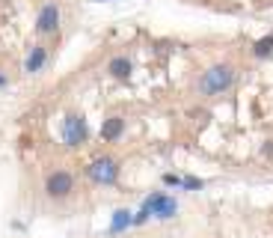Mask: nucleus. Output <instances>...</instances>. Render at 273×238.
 <instances>
[{"label":"nucleus","instance_id":"20e7f679","mask_svg":"<svg viewBox=\"0 0 273 238\" xmlns=\"http://www.w3.org/2000/svg\"><path fill=\"white\" fill-rule=\"evenodd\" d=\"M63 140L68 146H80L86 140V122L80 116H68L66 125H63Z\"/></svg>","mask_w":273,"mask_h":238},{"label":"nucleus","instance_id":"9b49d317","mask_svg":"<svg viewBox=\"0 0 273 238\" xmlns=\"http://www.w3.org/2000/svg\"><path fill=\"white\" fill-rule=\"evenodd\" d=\"M128 223H131V215H128V211H116V218L110 223V232H119V229H125Z\"/></svg>","mask_w":273,"mask_h":238},{"label":"nucleus","instance_id":"9d476101","mask_svg":"<svg viewBox=\"0 0 273 238\" xmlns=\"http://www.w3.org/2000/svg\"><path fill=\"white\" fill-rule=\"evenodd\" d=\"M253 51H256V57H267V54L273 51V36H264V39H258Z\"/></svg>","mask_w":273,"mask_h":238},{"label":"nucleus","instance_id":"f8f14e48","mask_svg":"<svg viewBox=\"0 0 273 238\" xmlns=\"http://www.w3.org/2000/svg\"><path fill=\"white\" fill-rule=\"evenodd\" d=\"M181 185L187 187V191H199L205 182H202V179H193V176H184V179H181Z\"/></svg>","mask_w":273,"mask_h":238},{"label":"nucleus","instance_id":"6e6552de","mask_svg":"<svg viewBox=\"0 0 273 238\" xmlns=\"http://www.w3.org/2000/svg\"><path fill=\"white\" fill-rule=\"evenodd\" d=\"M45 60H48L45 48H33V51H30V57H27V72H39V68L45 66Z\"/></svg>","mask_w":273,"mask_h":238},{"label":"nucleus","instance_id":"423d86ee","mask_svg":"<svg viewBox=\"0 0 273 238\" xmlns=\"http://www.w3.org/2000/svg\"><path fill=\"white\" fill-rule=\"evenodd\" d=\"M57 24H60V9L48 3L42 12H39V21H36V27H39V33H53L57 30Z\"/></svg>","mask_w":273,"mask_h":238},{"label":"nucleus","instance_id":"39448f33","mask_svg":"<svg viewBox=\"0 0 273 238\" xmlns=\"http://www.w3.org/2000/svg\"><path fill=\"white\" fill-rule=\"evenodd\" d=\"M71 176L68 173H51V179H48V194H51L53 200H60V197H66L68 191H71Z\"/></svg>","mask_w":273,"mask_h":238},{"label":"nucleus","instance_id":"1a4fd4ad","mask_svg":"<svg viewBox=\"0 0 273 238\" xmlns=\"http://www.w3.org/2000/svg\"><path fill=\"white\" fill-rule=\"evenodd\" d=\"M110 75H113V78H128V75H131V63H128L125 57L110 60Z\"/></svg>","mask_w":273,"mask_h":238},{"label":"nucleus","instance_id":"ddd939ff","mask_svg":"<svg viewBox=\"0 0 273 238\" xmlns=\"http://www.w3.org/2000/svg\"><path fill=\"white\" fill-rule=\"evenodd\" d=\"M0 86H3V78H0Z\"/></svg>","mask_w":273,"mask_h":238},{"label":"nucleus","instance_id":"f257e3e1","mask_svg":"<svg viewBox=\"0 0 273 238\" xmlns=\"http://www.w3.org/2000/svg\"><path fill=\"white\" fill-rule=\"evenodd\" d=\"M232 84H235V72L229 66H214L202 75L199 92H202V96H217V92H226Z\"/></svg>","mask_w":273,"mask_h":238},{"label":"nucleus","instance_id":"f03ea898","mask_svg":"<svg viewBox=\"0 0 273 238\" xmlns=\"http://www.w3.org/2000/svg\"><path fill=\"white\" fill-rule=\"evenodd\" d=\"M86 176H89L92 182H98V185H113L116 176H119V167H116L113 158H95V161L86 167Z\"/></svg>","mask_w":273,"mask_h":238},{"label":"nucleus","instance_id":"0eeeda50","mask_svg":"<svg viewBox=\"0 0 273 238\" xmlns=\"http://www.w3.org/2000/svg\"><path fill=\"white\" fill-rule=\"evenodd\" d=\"M122 128H125V122H122L119 116L107 119V122L101 125V137H104V140H116V137L122 134Z\"/></svg>","mask_w":273,"mask_h":238},{"label":"nucleus","instance_id":"7ed1b4c3","mask_svg":"<svg viewBox=\"0 0 273 238\" xmlns=\"http://www.w3.org/2000/svg\"><path fill=\"white\" fill-rule=\"evenodd\" d=\"M146 208H149V215H154V218H175V211H178V203L172 200V197H167V194H154V197H149L146 200Z\"/></svg>","mask_w":273,"mask_h":238}]
</instances>
